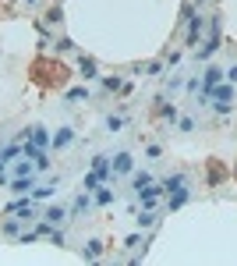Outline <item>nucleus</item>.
<instances>
[{
    "label": "nucleus",
    "instance_id": "nucleus-1",
    "mask_svg": "<svg viewBox=\"0 0 237 266\" xmlns=\"http://www.w3.org/2000/svg\"><path fill=\"white\" fill-rule=\"evenodd\" d=\"M216 50H220V14H213V22H209V40H206L202 50H195V57H199V60H209Z\"/></svg>",
    "mask_w": 237,
    "mask_h": 266
},
{
    "label": "nucleus",
    "instance_id": "nucleus-2",
    "mask_svg": "<svg viewBox=\"0 0 237 266\" xmlns=\"http://www.w3.org/2000/svg\"><path fill=\"white\" fill-rule=\"evenodd\" d=\"M202 28H206V18L191 11V14H188V36H184V43L199 50V40H202Z\"/></svg>",
    "mask_w": 237,
    "mask_h": 266
},
{
    "label": "nucleus",
    "instance_id": "nucleus-3",
    "mask_svg": "<svg viewBox=\"0 0 237 266\" xmlns=\"http://www.w3.org/2000/svg\"><path fill=\"white\" fill-rule=\"evenodd\" d=\"M160 196H163V184H145V188H138V199H142L145 210H152L156 202H160Z\"/></svg>",
    "mask_w": 237,
    "mask_h": 266
},
{
    "label": "nucleus",
    "instance_id": "nucleus-4",
    "mask_svg": "<svg viewBox=\"0 0 237 266\" xmlns=\"http://www.w3.org/2000/svg\"><path fill=\"white\" fill-rule=\"evenodd\" d=\"M188 199H191V188H188V184H184V188H177V192H167V210L174 213V210H181Z\"/></svg>",
    "mask_w": 237,
    "mask_h": 266
},
{
    "label": "nucleus",
    "instance_id": "nucleus-5",
    "mask_svg": "<svg viewBox=\"0 0 237 266\" xmlns=\"http://www.w3.org/2000/svg\"><path fill=\"white\" fill-rule=\"evenodd\" d=\"M67 216H71V213H67L64 206H50V210L43 213V224H46V227H60V224H64Z\"/></svg>",
    "mask_w": 237,
    "mask_h": 266
},
{
    "label": "nucleus",
    "instance_id": "nucleus-6",
    "mask_svg": "<svg viewBox=\"0 0 237 266\" xmlns=\"http://www.w3.org/2000/svg\"><path fill=\"white\" fill-rule=\"evenodd\" d=\"M110 167H113V174H131L135 170V160H131V153H117Z\"/></svg>",
    "mask_w": 237,
    "mask_h": 266
},
{
    "label": "nucleus",
    "instance_id": "nucleus-7",
    "mask_svg": "<svg viewBox=\"0 0 237 266\" xmlns=\"http://www.w3.org/2000/svg\"><path fill=\"white\" fill-rule=\"evenodd\" d=\"M32 188H35V178H32V174H25V178H14V181H11V192H14V196H28Z\"/></svg>",
    "mask_w": 237,
    "mask_h": 266
},
{
    "label": "nucleus",
    "instance_id": "nucleus-8",
    "mask_svg": "<svg viewBox=\"0 0 237 266\" xmlns=\"http://www.w3.org/2000/svg\"><path fill=\"white\" fill-rule=\"evenodd\" d=\"M160 184H163V192H177V188H184V184H188V174H181V170H177V174L163 178Z\"/></svg>",
    "mask_w": 237,
    "mask_h": 266
},
{
    "label": "nucleus",
    "instance_id": "nucleus-9",
    "mask_svg": "<svg viewBox=\"0 0 237 266\" xmlns=\"http://www.w3.org/2000/svg\"><path fill=\"white\" fill-rule=\"evenodd\" d=\"M71 142H74V132H71V128H60V132L50 138V146H53V149H64V146H71Z\"/></svg>",
    "mask_w": 237,
    "mask_h": 266
},
{
    "label": "nucleus",
    "instance_id": "nucleus-10",
    "mask_svg": "<svg viewBox=\"0 0 237 266\" xmlns=\"http://www.w3.org/2000/svg\"><path fill=\"white\" fill-rule=\"evenodd\" d=\"M216 82H223V68H206V74H202V89H213Z\"/></svg>",
    "mask_w": 237,
    "mask_h": 266
},
{
    "label": "nucleus",
    "instance_id": "nucleus-11",
    "mask_svg": "<svg viewBox=\"0 0 237 266\" xmlns=\"http://www.w3.org/2000/svg\"><path fill=\"white\" fill-rule=\"evenodd\" d=\"M223 178H227V167L220 160H209V184H220Z\"/></svg>",
    "mask_w": 237,
    "mask_h": 266
},
{
    "label": "nucleus",
    "instance_id": "nucleus-12",
    "mask_svg": "<svg viewBox=\"0 0 237 266\" xmlns=\"http://www.w3.org/2000/svg\"><path fill=\"white\" fill-rule=\"evenodd\" d=\"M89 202H92V199H89V192H82V196H78V199L71 202V210H67V213H71V216H78L82 210H89Z\"/></svg>",
    "mask_w": 237,
    "mask_h": 266
},
{
    "label": "nucleus",
    "instance_id": "nucleus-13",
    "mask_svg": "<svg viewBox=\"0 0 237 266\" xmlns=\"http://www.w3.org/2000/svg\"><path fill=\"white\" fill-rule=\"evenodd\" d=\"M135 220H138V227H156V224H160V216H156L152 210H142Z\"/></svg>",
    "mask_w": 237,
    "mask_h": 266
},
{
    "label": "nucleus",
    "instance_id": "nucleus-14",
    "mask_svg": "<svg viewBox=\"0 0 237 266\" xmlns=\"http://www.w3.org/2000/svg\"><path fill=\"white\" fill-rule=\"evenodd\" d=\"M32 146H39V149H43V146H50V135H46V128H32Z\"/></svg>",
    "mask_w": 237,
    "mask_h": 266
},
{
    "label": "nucleus",
    "instance_id": "nucleus-15",
    "mask_svg": "<svg viewBox=\"0 0 237 266\" xmlns=\"http://www.w3.org/2000/svg\"><path fill=\"white\" fill-rule=\"evenodd\" d=\"M82 78H99V74H96V60H92V57H82Z\"/></svg>",
    "mask_w": 237,
    "mask_h": 266
},
{
    "label": "nucleus",
    "instance_id": "nucleus-16",
    "mask_svg": "<svg viewBox=\"0 0 237 266\" xmlns=\"http://www.w3.org/2000/svg\"><path fill=\"white\" fill-rule=\"evenodd\" d=\"M131 184H135V192H138V188H145V184H152V174H149V170H138V174L131 178Z\"/></svg>",
    "mask_w": 237,
    "mask_h": 266
},
{
    "label": "nucleus",
    "instance_id": "nucleus-17",
    "mask_svg": "<svg viewBox=\"0 0 237 266\" xmlns=\"http://www.w3.org/2000/svg\"><path fill=\"white\" fill-rule=\"evenodd\" d=\"M82 256H85V259H99V256H103V242H89Z\"/></svg>",
    "mask_w": 237,
    "mask_h": 266
},
{
    "label": "nucleus",
    "instance_id": "nucleus-18",
    "mask_svg": "<svg viewBox=\"0 0 237 266\" xmlns=\"http://www.w3.org/2000/svg\"><path fill=\"white\" fill-rule=\"evenodd\" d=\"M96 202L99 206H110L113 202V192H110V188H96Z\"/></svg>",
    "mask_w": 237,
    "mask_h": 266
},
{
    "label": "nucleus",
    "instance_id": "nucleus-19",
    "mask_svg": "<svg viewBox=\"0 0 237 266\" xmlns=\"http://www.w3.org/2000/svg\"><path fill=\"white\" fill-rule=\"evenodd\" d=\"M82 188H85V192H96V188H99V174H96V170H92V174H85Z\"/></svg>",
    "mask_w": 237,
    "mask_h": 266
},
{
    "label": "nucleus",
    "instance_id": "nucleus-20",
    "mask_svg": "<svg viewBox=\"0 0 237 266\" xmlns=\"http://www.w3.org/2000/svg\"><path fill=\"white\" fill-rule=\"evenodd\" d=\"M67 100H71V103H82V100H89V89H71Z\"/></svg>",
    "mask_w": 237,
    "mask_h": 266
},
{
    "label": "nucleus",
    "instance_id": "nucleus-21",
    "mask_svg": "<svg viewBox=\"0 0 237 266\" xmlns=\"http://www.w3.org/2000/svg\"><path fill=\"white\" fill-rule=\"evenodd\" d=\"M103 89H110V92H113V89H124V82L113 74V78H103Z\"/></svg>",
    "mask_w": 237,
    "mask_h": 266
},
{
    "label": "nucleus",
    "instance_id": "nucleus-22",
    "mask_svg": "<svg viewBox=\"0 0 237 266\" xmlns=\"http://www.w3.org/2000/svg\"><path fill=\"white\" fill-rule=\"evenodd\" d=\"M124 128V118H106V132H121Z\"/></svg>",
    "mask_w": 237,
    "mask_h": 266
},
{
    "label": "nucleus",
    "instance_id": "nucleus-23",
    "mask_svg": "<svg viewBox=\"0 0 237 266\" xmlns=\"http://www.w3.org/2000/svg\"><path fill=\"white\" fill-rule=\"evenodd\" d=\"M18 227H21V224H18V216L4 220V234H18Z\"/></svg>",
    "mask_w": 237,
    "mask_h": 266
},
{
    "label": "nucleus",
    "instance_id": "nucleus-24",
    "mask_svg": "<svg viewBox=\"0 0 237 266\" xmlns=\"http://www.w3.org/2000/svg\"><path fill=\"white\" fill-rule=\"evenodd\" d=\"M160 153H163L160 146H149V149H145V156H149V160H160Z\"/></svg>",
    "mask_w": 237,
    "mask_h": 266
},
{
    "label": "nucleus",
    "instance_id": "nucleus-25",
    "mask_svg": "<svg viewBox=\"0 0 237 266\" xmlns=\"http://www.w3.org/2000/svg\"><path fill=\"white\" fill-rule=\"evenodd\" d=\"M177 124H181V132H195V121H191V118H181Z\"/></svg>",
    "mask_w": 237,
    "mask_h": 266
},
{
    "label": "nucleus",
    "instance_id": "nucleus-26",
    "mask_svg": "<svg viewBox=\"0 0 237 266\" xmlns=\"http://www.w3.org/2000/svg\"><path fill=\"white\" fill-rule=\"evenodd\" d=\"M145 71H149V74H160V71H163V64H160V60H152V64H145Z\"/></svg>",
    "mask_w": 237,
    "mask_h": 266
},
{
    "label": "nucleus",
    "instance_id": "nucleus-27",
    "mask_svg": "<svg viewBox=\"0 0 237 266\" xmlns=\"http://www.w3.org/2000/svg\"><path fill=\"white\" fill-rule=\"evenodd\" d=\"M223 78H230V82H237V64H230V68L223 71Z\"/></svg>",
    "mask_w": 237,
    "mask_h": 266
},
{
    "label": "nucleus",
    "instance_id": "nucleus-28",
    "mask_svg": "<svg viewBox=\"0 0 237 266\" xmlns=\"http://www.w3.org/2000/svg\"><path fill=\"white\" fill-rule=\"evenodd\" d=\"M25 4H35V0H25Z\"/></svg>",
    "mask_w": 237,
    "mask_h": 266
}]
</instances>
